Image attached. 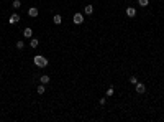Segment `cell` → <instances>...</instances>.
I'll return each instance as SVG.
<instances>
[{
	"instance_id": "5",
	"label": "cell",
	"mask_w": 164,
	"mask_h": 122,
	"mask_svg": "<svg viewBox=\"0 0 164 122\" xmlns=\"http://www.w3.org/2000/svg\"><path fill=\"white\" fill-rule=\"evenodd\" d=\"M126 15L130 17V18H133V17L136 15V10H135V7H128V8H126Z\"/></svg>"
},
{
	"instance_id": "8",
	"label": "cell",
	"mask_w": 164,
	"mask_h": 122,
	"mask_svg": "<svg viewBox=\"0 0 164 122\" xmlns=\"http://www.w3.org/2000/svg\"><path fill=\"white\" fill-rule=\"evenodd\" d=\"M53 22H54V25H61V22H62V17L56 13V15L53 17Z\"/></svg>"
},
{
	"instance_id": "3",
	"label": "cell",
	"mask_w": 164,
	"mask_h": 122,
	"mask_svg": "<svg viewBox=\"0 0 164 122\" xmlns=\"http://www.w3.org/2000/svg\"><path fill=\"white\" fill-rule=\"evenodd\" d=\"M20 22V15L18 13H12V15H10V18H8V23H18Z\"/></svg>"
},
{
	"instance_id": "18",
	"label": "cell",
	"mask_w": 164,
	"mask_h": 122,
	"mask_svg": "<svg viewBox=\"0 0 164 122\" xmlns=\"http://www.w3.org/2000/svg\"><path fill=\"white\" fill-rule=\"evenodd\" d=\"M105 101H107L105 97H100V101H99V102H100V104H102V106H103V104H105Z\"/></svg>"
},
{
	"instance_id": "9",
	"label": "cell",
	"mask_w": 164,
	"mask_h": 122,
	"mask_svg": "<svg viewBox=\"0 0 164 122\" xmlns=\"http://www.w3.org/2000/svg\"><path fill=\"white\" fill-rule=\"evenodd\" d=\"M84 12H85L87 15H92V13H94V5H85V8H84Z\"/></svg>"
},
{
	"instance_id": "17",
	"label": "cell",
	"mask_w": 164,
	"mask_h": 122,
	"mask_svg": "<svg viewBox=\"0 0 164 122\" xmlns=\"http://www.w3.org/2000/svg\"><path fill=\"white\" fill-rule=\"evenodd\" d=\"M130 83H131V84H136V83H138L136 76H131V78H130Z\"/></svg>"
},
{
	"instance_id": "2",
	"label": "cell",
	"mask_w": 164,
	"mask_h": 122,
	"mask_svg": "<svg viewBox=\"0 0 164 122\" xmlns=\"http://www.w3.org/2000/svg\"><path fill=\"white\" fill-rule=\"evenodd\" d=\"M135 88H136V92L138 94H144V91H146V86L143 84V83H136V84H135Z\"/></svg>"
},
{
	"instance_id": "7",
	"label": "cell",
	"mask_w": 164,
	"mask_h": 122,
	"mask_svg": "<svg viewBox=\"0 0 164 122\" xmlns=\"http://www.w3.org/2000/svg\"><path fill=\"white\" fill-rule=\"evenodd\" d=\"M23 36H25V38H31V36H33V30H31L30 26L25 28V30H23Z\"/></svg>"
},
{
	"instance_id": "10",
	"label": "cell",
	"mask_w": 164,
	"mask_h": 122,
	"mask_svg": "<svg viewBox=\"0 0 164 122\" xmlns=\"http://www.w3.org/2000/svg\"><path fill=\"white\" fill-rule=\"evenodd\" d=\"M40 81H41V84H48V83H49V76L43 74V76L40 78Z\"/></svg>"
},
{
	"instance_id": "1",
	"label": "cell",
	"mask_w": 164,
	"mask_h": 122,
	"mask_svg": "<svg viewBox=\"0 0 164 122\" xmlns=\"http://www.w3.org/2000/svg\"><path fill=\"white\" fill-rule=\"evenodd\" d=\"M34 64L38 66V68H46L48 64H49V61H48V58H44L43 55H36V56L33 58Z\"/></svg>"
},
{
	"instance_id": "11",
	"label": "cell",
	"mask_w": 164,
	"mask_h": 122,
	"mask_svg": "<svg viewBox=\"0 0 164 122\" xmlns=\"http://www.w3.org/2000/svg\"><path fill=\"white\" fill-rule=\"evenodd\" d=\"M30 46H31V48H38V46H40V41H38L36 38H33V40L30 41Z\"/></svg>"
},
{
	"instance_id": "6",
	"label": "cell",
	"mask_w": 164,
	"mask_h": 122,
	"mask_svg": "<svg viewBox=\"0 0 164 122\" xmlns=\"http://www.w3.org/2000/svg\"><path fill=\"white\" fill-rule=\"evenodd\" d=\"M28 15L33 17V18H34V17H38V8H36V7H31V8H28Z\"/></svg>"
},
{
	"instance_id": "13",
	"label": "cell",
	"mask_w": 164,
	"mask_h": 122,
	"mask_svg": "<svg viewBox=\"0 0 164 122\" xmlns=\"http://www.w3.org/2000/svg\"><path fill=\"white\" fill-rule=\"evenodd\" d=\"M138 5H141V7H148V5H149V0H138Z\"/></svg>"
},
{
	"instance_id": "16",
	"label": "cell",
	"mask_w": 164,
	"mask_h": 122,
	"mask_svg": "<svg viewBox=\"0 0 164 122\" xmlns=\"http://www.w3.org/2000/svg\"><path fill=\"white\" fill-rule=\"evenodd\" d=\"M113 88H108V89H107V97H112V96H113Z\"/></svg>"
},
{
	"instance_id": "15",
	"label": "cell",
	"mask_w": 164,
	"mask_h": 122,
	"mask_svg": "<svg viewBox=\"0 0 164 122\" xmlns=\"http://www.w3.org/2000/svg\"><path fill=\"white\" fill-rule=\"evenodd\" d=\"M16 48H18V50H23V48H25V43H23L22 40H20V41H16Z\"/></svg>"
},
{
	"instance_id": "4",
	"label": "cell",
	"mask_w": 164,
	"mask_h": 122,
	"mask_svg": "<svg viewBox=\"0 0 164 122\" xmlns=\"http://www.w3.org/2000/svg\"><path fill=\"white\" fill-rule=\"evenodd\" d=\"M72 20H74V23H76V25H81V23L84 22V17H82V13H76V15H74V18H72Z\"/></svg>"
},
{
	"instance_id": "14",
	"label": "cell",
	"mask_w": 164,
	"mask_h": 122,
	"mask_svg": "<svg viewBox=\"0 0 164 122\" xmlns=\"http://www.w3.org/2000/svg\"><path fill=\"white\" fill-rule=\"evenodd\" d=\"M44 91H46L44 84H40V86H38V94H44Z\"/></svg>"
},
{
	"instance_id": "12",
	"label": "cell",
	"mask_w": 164,
	"mask_h": 122,
	"mask_svg": "<svg viewBox=\"0 0 164 122\" xmlns=\"http://www.w3.org/2000/svg\"><path fill=\"white\" fill-rule=\"evenodd\" d=\"M12 7H13V8H15V10H18V8H20V7H22V2H20V0H13V3H12Z\"/></svg>"
}]
</instances>
